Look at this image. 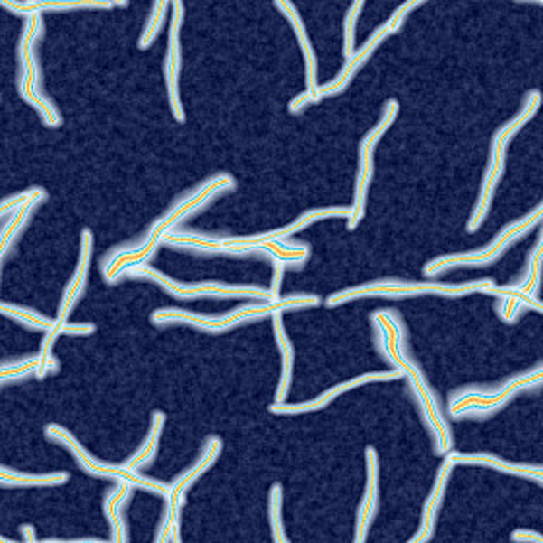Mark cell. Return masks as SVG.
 <instances>
[{
  "mask_svg": "<svg viewBox=\"0 0 543 543\" xmlns=\"http://www.w3.org/2000/svg\"><path fill=\"white\" fill-rule=\"evenodd\" d=\"M235 183L229 175H220L216 179H211L208 183H204L201 189H198L196 192H192L191 196L184 198L183 202H179V206H175L173 210L169 211V214L155 225V228L152 229L148 241H145L140 248L132 250V253H125V255H118L117 258L111 260L108 272H105V276H108V280H115L117 272H121L125 268H130L132 264L135 267H138L140 262H144L145 258H150L154 253L157 245H160V241L165 239V235H169V231L175 228V225L183 220L187 218L189 214H192V211L196 208L204 206L210 198H214L216 194H220L221 191H228V189H233Z\"/></svg>",
  "mask_w": 543,
  "mask_h": 543,
  "instance_id": "obj_1",
  "label": "cell"
},
{
  "mask_svg": "<svg viewBox=\"0 0 543 543\" xmlns=\"http://www.w3.org/2000/svg\"><path fill=\"white\" fill-rule=\"evenodd\" d=\"M319 303L314 295H291L287 299H276L268 303H258V304H248V307L235 309L233 313L218 316V319H208V316L202 314H192L187 311H177V309H160L152 314V321L155 324H165V323H189L196 328L206 330V332H223V330H229L235 324L250 321V319H258V316H267L274 313H284L286 309H301V307H313V304Z\"/></svg>",
  "mask_w": 543,
  "mask_h": 543,
  "instance_id": "obj_2",
  "label": "cell"
},
{
  "mask_svg": "<svg viewBox=\"0 0 543 543\" xmlns=\"http://www.w3.org/2000/svg\"><path fill=\"white\" fill-rule=\"evenodd\" d=\"M375 316H377V323L382 326L384 340H387V353L392 357V361L398 365V370L406 373L409 377V382L414 384L417 398H419L423 409H426L429 426L433 427V431L436 435V443H439V453H446V450L450 448V445H453V443H450L448 427H446L445 419L439 414V407H436V402H435L433 394L427 387V382L423 380L421 370L412 361H407V357L404 355V351L400 348L402 334H400L398 324H396V321H390L387 313H377Z\"/></svg>",
  "mask_w": 543,
  "mask_h": 543,
  "instance_id": "obj_3",
  "label": "cell"
},
{
  "mask_svg": "<svg viewBox=\"0 0 543 543\" xmlns=\"http://www.w3.org/2000/svg\"><path fill=\"white\" fill-rule=\"evenodd\" d=\"M489 284H493L492 280H478V282H470L463 286H443V284H407V282H394V280H384L377 284H369V286H360L353 289H343L340 294L328 297V307H334V304L346 303L348 299H360V297H407V295H421V294H436V295H446V297H462L468 295L472 291H483Z\"/></svg>",
  "mask_w": 543,
  "mask_h": 543,
  "instance_id": "obj_4",
  "label": "cell"
},
{
  "mask_svg": "<svg viewBox=\"0 0 543 543\" xmlns=\"http://www.w3.org/2000/svg\"><path fill=\"white\" fill-rule=\"evenodd\" d=\"M539 220H541V206H538V210H534L532 214H528L520 221L510 223L509 228L502 229L499 233L497 239L489 243L487 247H483L480 250H473V253L450 255V257H443V258H436V260L429 262L427 267H426V274L427 276H435V274H439L441 270H446V268H454V267H483V264L493 262V260H497L501 257L502 250H505L509 245L514 243V239H519L520 235H524L526 231L532 229Z\"/></svg>",
  "mask_w": 543,
  "mask_h": 543,
  "instance_id": "obj_5",
  "label": "cell"
},
{
  "mask_svg": "<svg viewBox=\"0 0 543 543\" xmlns=\"http://www.w3.org/2000/svg\"><path fill=\"white\" fill-rule=\"evenodd\" d=\"M47 435L52 436V439H59L62 441L66 446L72 448V453L76 454L78 462L82 463V466L94 475H101V478H113L117 480L118 483H128L130 487H142V489H150V492L154 493H160V495H165L167 497V492H169V485H164L160 482H154V480H145L142 478L140 473L128 470L126 466H109V463H101L98 462L96 458H91L86 450L80 446V443H78L74 436L70 433H66L64 429H61L59 426H49L47 427Z\"/></svg>",
  "mask_w": 543,
  "mask_h": 543,
  "instance_id": "obj_6",
  "label": "cell"
},
{
  "mask_svg": "<svg viewBox=\"0 0 543 543\" xmlns=\"http://www.w3.org/2000/svg\"><path fill=\"white\" fill-rule=\"evenodd\" d=\"M132 276H145L152 277V280L160 282L165 291H169L171 295L181 297V299H189V297H202V295H241V297H260V299H272L268 291H262L258 287H237V286H221V284H196V286H184V284H175L173 280H169L167 276L162 272H157L150 267H135L128 268Z\"/></svg>",
  "mask_w": 543,
  "mask_h": 543,
  "instance_id": "obj_7",
  "label": "cell"
},
{
  "mask_svg": "<svg viewBox=\"0 0 543 543\" xmlns=\"http://www.w3.org/2000/svg\"><path fill=\"white\" fill-rule=\"evenodd\" d=\"M541 380V367H538V370H532V373L522 375L512 379L507 387H502L497 392H470V394H462L458 398L450 404V414L454 417L472 412V409H478V412H493V409H499L502 404H507L512 396L526 389L532 387V384H538Z\"/></svg>",
  "mask_w": 543,
  "mask_h": 543,
  "instance_id": "obj_8",
  "label": "cell"
},
{
  "mask_svg": "<svg viewBox=\"0 0 543 543\" xmlns=\"http://www.w3.org/2000/svg\"><path fill=\"white\" fill-rule=\"evenodd\" d=\"M404 373L402 370H389V373H367V375H361L357 377L353 380H346L342 384H336L334 389L326 390L324 394H321L319 398H314L311 402H304V404H274L270 406V412L272 414H307V412H316V409H323L324 406H328L330 400H334L338 394L346 392V390H351L355 387H360V384H365V382H375V380H392V379H398L402 377Z\"/></svg>",
  "mask_w": 543,
  "mask_h": 543,
  "instance_id": "obj_9",
  "label": "cell"
},
{
  "mask_svg": "<svg viewBox=\"0 0 543 543\" xmlns=\"http://www.w3.org/2000/svg\"><path fill=\"white\" fill-rule=\"evenodd\" d=\"M181 20H183V3H175L173 22H171V33H169V51L165 59V78H167V89H169V101L171 109L179 123H184V111L179 98V70H181V43H179V32H181Z\"/></svg>",
  "mask_w": 543,
  "mask_h": 543,
  "instance_id": "obj_10",
  "label": "cell"
},
{
  "mask_svg": "<svg viewBox=\"0 0 543 543\" xmlns=\"http://www.w3.org/2000/svg\"><path fill=\"white\" fill-rule=\"evenodd\" d=\"M505 162H507V150L505 148H497V145H492V157H489V167L487 173L482 184V194L478 198V204H475L473 214L468 221V231L473 233L482 228L483 220L487 218V211L492 208L493 201V192L497 189V184L501 181L502 171H505Z\"/></svg>",
  "mask_w": 543,
  "mask_h": 543,
  "instance_id": "obj_11",
  "label": "cell"
},
{
  "mask_svg": "<svg viewBox=\"0 0 543 543\" xmlns=\"http://www.w3.org/2000/svg\"><path fill=\"white\" fill-rule=\"evenodd\" d=\"M367 489L363 495V502L360 509V516H357V532L355 541H365L369 526L373 522V516L377 510V501H379V460L375 448H367Z\"/></svg>",
  "mask_w": 543,
  "mask_h": 543,
  "instance_id": "obj_12",
  "label": "cell"
},
{
  "mask_svg": "<svg viewBox=\"0 0 543 543\" xmlns=\"http://www.w3.org/2000/svg\"><path fill=\"white\" fill-rule=\"evenodd\" d=\"M221 453V439L220 436H210V439L206 441V446L202 450V456L196 460L194 466L184 472L179 480H175L173 483L169 485V492H167V502H181L184 501V493H187V489L201 478V475L211 466L218 460Z\"/></svg>",
  "mask_w": 543,
  "mask_h": 543,
  "instance_id": "obj_13",
  "label": "cell"
},
{
  "mask_svg": "<svg viewBox=\"0 0 543 543\" xmlns=\"http://www.w3.org/2000/svg\"><path fill=\"white\" fill-rule=\"evenodd\" d=\"M91 247H94V237H91L89 229L82 231V255H80V262H78V268L72 276V280L69 284V289H66L62 304H61V313L59 319L61 323H66V316L70 314V311L74 309V304L78 301V297L82 295V291L86 287V280H88V270H89V260H91Z\"/></svg>",
  "mask_w": 543,
  "mask_h": 543,
  "instance_id": "obj_14",
  "label": "cell"
},
{
  "mask_svg": "<svg viewBox=\"0 0 543 543\" xmlns=\"http://www.w3.org/2000/svg\"><path fill=\"white\" fill-rule=\"evenodd\" d=\"M389 35V30L387 25H382V28H379L373 35L369 37V42L360 49V52H355V55H351L348 61H346V66H343L340 76L336 78V82L328 84V86H323L319 88V98H324V96H332V94H338V91H342L343 88H346L350 84L351 78L355 76V72L360 70V66L373 55V51L377 49V45L382 42L384 37Z\"/></svg>",
  "mask_w": 543,
  "mask_h": 543,
  "instance_id": "obj_15",
  "label": "cell"
},
{
  "mask_svg": "<svg viewBox=\"0 0 543 543\" xmlns=\"http://www.w3.org/2000/svg\"><path fill=\"white\" fill-rule=\"evenodd\" d=\"M276 6H280L287 18L291 20V25H294L295 30V35L299 39V45L303 49V55H304V61H307V91H304V96H307L309 103H316L321 101L319 98V86H316V59H314V51L311 47V42H309V35H307V30H304V25L297 14L295 6L291 3H276Z\"/></svg>",
  "mask_w": 543,
  "mask_h": 543,
  "instance_id": "obj_16",
  "label": "cell"
},
{
  "mask_svg": "<svg viewBox=\"0 0 543 543\" xmlns=\"http://www.w3.org/2000/svg\"><path fill=\"white\" fill-rule=\"evenodd\" d=\"M454 463L450 462L448 458L443 462V466L439 470V475H436V482H435V487L433 492L426 502V509H423V519H421V528L417 536L414 538V541H427L431 539L433 536V529H435V522H436V514H439V509H441V502H443V497H445V487H446V482L450 478V472H453Z\"/></svg>",
  "mask_w": 543,
  "mask_h": 543,
  "instance_id": "obj_17",
  "label": "cell"
},
{
  "mask_svg": "<svg viewBox=\"0 0 543 543\" xmlns=\"http://www.w3.org/2000/svg\"><path fill=\"white\" fill-rule=\"evenodd\" d=\"M453 463H478V466H487L499 470L502 473H510V475H522V478H538L541 480V468H532V466H519V463H509L505 460H501L497 456H489V454H462V453H453L446 456Z\"/></svg>",
  "mask_w": 543,
  "mask_h": 543,
  "instance_id": "obj_18",
  "label": "cell"
},
{
  "mask_svg": "<svg viewBox=\"0 0 543 543\" xmlns=\"http://www.w3.org/2000/svg\"><path fill=\"white\" fill-rule=\"evenodd\" d=\"M272 316H274L276 342L277 346H280V353H282V379H280V387H277L276 392V404H284L291 387V375H294V348H291V342L286 334L282 313H274Z\"/></svg>",
  "mask_w": 543,
  "mask_h": 543,
  "instance_id": "obj_19",
  "label": "cell"
},
{
  "mask_svg": "<svg viewBox=\"0 0 543 543\" xmlns=\"http://www.w3.org/2000/svg\"><path fill=\"white\" fill-rule=\"evenodd\" d=\"M370 179H373V155L360 154V175H357V184H355V201L353 206L350 208L348 214V229L353 231L357 228V223L361 221L365 216V204H367V192H369V184Z\"/></svg>",
  "mask_w": 543,
  "mask_h": 543,
  "instance_id": "obj_20",
  "label": "cell"
},
{
  "mask_svg": "<svg viewBox=\"0 0 543 543\" xmlns=\"http://www.w3.org/2000/svg\"><path fill=\"white\" fill-rule=\"evenodd\" d=\"M130 487L128 483H118L117 487H113L111 492L105 495V514H108L111 529H113V539L115 541H126V526L123 520V507L125 501L130 495Z\"/></svg>",
  "mask_w": 543,
  "mask_h": 543,
  "instance_id": "obj_21",
  "label": "cell"
},
{
  "mask_svg": "<svg viewBox=\"0 0 543 543\" xmlns=\"http://www.w3.org/2000/svg\"><path fill=\"white\" fill-rule=\"evenodd\" d=\"M539 105H541V94H539V91L538 89L528 91V96L524 99L522 111L519 115H516L509 125H505V126H502L497 132L495 138H493V145H497V148H505L507 150L509 142L514 138L516 132H520V128L529 121V118H532L536 115V111L539 109Z\"/></svg>",
  "mask_w": 543,
  "mask_h": 543,
  "instance_id": "obj_22",
  "label": "cell"
},
{
  "mask_svg": "<svg viewBox=\"0 0 543 543\" xmlns=\"http://www.w3.org/2000/svg\"><path fill=\"white\" fill-rule=\"evenodd\" d=\"M164 423H165V414L155 412L154 421H152V429L148 431V436H145V441L138 448V453L125 463L128 470L136 472L138 468L145 466V463H150L154 460V456L157 453V441H160V435H162V429H164Z\"/></svg>",
  "mask_w": 543,
  "mask_h": 543,
  "instance_id": "obj_23",
  "label": "cell"
},
{
  "mask_svg": "<svg viewBox=\"0 0 543 543\" xmlns=\"http://www.w3.org/2000/svg\"><path fill=\"white\" fill-rule=\"evenodd\" d=\"M42 198H45V192H43V191H33V194L28 198V201H25L20 208H16V216L12 218V221L8 223V228L3 231V255L6 253V248H8L10 241H12V237L18 235L20 228L25 223V220L30 218L32 210L35 208V204H37L39 201H42Z\"/></svg>",
  "mask_w": 543,
  "mask_h": 543,
  "instance_id": "obj_24",
  "label": "cell"
},
{
  "mask_svg": "<svg viewBox=\"0 0 543 543\" xmlns=\"http://www.w3.org/2000/svg\"><path fill=\"white\" fill-rule=\"evenodd\" d=\"M396 115H398V103L390 101V103L387 105V109H384V115H382V118H380V123H379L373 130H370L369 135L363 138V142H361V152H360V154L373 155L377 142L382 138L384 132H387V130L390 128V125L394 123Z\"/></svg>",
  "mask_w": 543,
  "mask_h": 543,
  "instance_id": "obj_25",
  "label": "cell"
},
{
  "mask_svg": "<svg viewBox=\"0 0 543 543\" xmlns=\"http://www.w3.org/2000/svg\"><path fill=\"white\" fill-rule=\"evenodd\" d=\"M69 480V475L64 472L59 473H47V475H28V473H16L3 470V483H14V485H57Z\"/></svg>",
  "mask_w": 543,
  "mask_h": 543,
  "instance_id": "obj_26",
  "label": "cell"
},
{
  "mask_svg": "<svg viewBox=\"0 0 543 543\" xmlns=\"http://www.w3.org/2000/svg\"><path fill=\"white\" fill-rule=\"evenodd\" d=\"M165 8H167V3H155L154 5V10H152V14L148 18V23H145V30L140 37V43H138L140 49H148L155 42V37L160 35V30L164 25V18H165Z\"/></svg>",
  "mask_w": 543,
  "mask_h": 543,
  "instance_id": "obj_27",
  "label": "cell"
},
{
  "mask_svg": "<svg viewBox=\"0 0 543 543\" xmlns=\"http://www.w3.org/2000/svg\"><path fill=\"white\" fill-rule=\"evenodd\" d=\"M270 528L276 541H287L282 526V485L280 483H276L270 489Z\"/></svg>",
  "mask_w": 543,
  "mask_h": 543,
  "instance_id": "obj_28",
  "label": "cell"
},
{
  "mask_svg": "<svg viewBox=\"0 0 543 543\" xmlns=\"http://www.w3.org/2000/svg\"><path fill=\"white\" fill-rule=\"evenodd\" d=\"M361 0H357V3L348 10L346 14V23H343V55H346V61L353 55V43H355V22L361 14Z\"/></svg>",
  "mask_w": 543,
  "mask_h": 543,
  "instance_id": "obj_29",
  "label": "cell"
},
{
  "mask_svg": "<svg viewBox=\"0 0 543 543\" xmlns=\"http://www.w3.org/2000/svg\"><path fill=\"white\" fill-rule=\"evenodd\" d=\"M3 313L14 316L16 321L25 323L30 326H35V328H52V324H55V323H51L49 319H45V316H42V314L32 313L28 309H22V307H10V304H6V303L3 304Z\"/></svg>",
  "mask_w": 543,
  "mask_h": 543,
  "instance_id": "obj_30",
  "label": "cell"
},
{
  "mask_svg": "<svg viewBox=\"0 0 543 543\" xmlns=\"http://www.w3.org/2000/svg\"><path fill=\"white\" fill-rule=\"evenodd\" d=\"M43 363V357H33V360L25 361V363H18V365H12V367H3V379L6 377H22V375H28L32 373L33 369H39Z\"/></svg>",
  "mask_w": 543,
  "mask_h": 543,
  "instance_id": "obj_31",
  "label": "cell"
},
{
  "mask_svg": "<svg viewBox=\"0 0 543 543\" xmlns=\"http://www.w3.org/2000/svg\"><path fill=\"white\" fill-rule=\"evenodd\" d=\"M522 309V303L516 301L512 297H502L501 304H499V313H501V319L505 323H514L516 316H519Z\"/></svg>",
  "mask_w": 543,
  "mask_h": 543,
  "instance_id": "obj_32",
  "label": "cell"
},
{
  "mask_svg": "<svg viewBox=\"0 0 543 543\" xmlns=\"http://www.w3.org/2000/svg\"><path fill=\"white\" fill-rule=\"evenodd\" d=\"M421 3H406V5H402L400 8H396V12L392 14V18L387 22V30H389V33H394V32H398L402 25H404V20H406V16H407V12L409 10H414L416 6H419Z\"/></svg>",
  "mask_w": 543,
  "mask_h": 543,
  "instance_id": "obj_33",
  "label": "cell"
},
{
  "mask_svg": "<svg viewBox=\"0 0 543 543\" xmlns=\"http://www.w3.org/2000/svg\"><path fill=\"white\" fill-rule=\"evenodd\" d=\"M96 330L94 324H66L62 334H72V336H88Z\"/></svg>",
  "mask_w": 543,
  "mask_h": 543,
  "instance_id": "obj_34",
  "label": "cell"
},
{
  "mask_svg": "<svg viewBox=\"0 0 543 543\" xmlns=\"http://www.w3.org/2000/svg\"><path fill=\"white\" fill-rule=\"evenodd\" d=\"M514 541H541V536L536 532H528V529H516L512 534Z\"/></svg>",
  "mask_w": 543,
  "mask_h": 543,
  "instance_id": "obj_35",
  "label": "cell"
},
{
  "mask_svg": "<svg viewBox=\"0 0 543 543\" xmlns=\"http://www.w3.org/2000/svg\"><path fill=\"white\" fill-rule=\"evenodd\" d=\"M22 534H25V539H30V541L35 539L33 538V528H30V526H22Z\"/></svg>",
  "mask_w": 543,
  "mask_h": 543,
  "instance_id": "obj_36",
  "label": "cell"
}]
</instances>
